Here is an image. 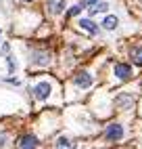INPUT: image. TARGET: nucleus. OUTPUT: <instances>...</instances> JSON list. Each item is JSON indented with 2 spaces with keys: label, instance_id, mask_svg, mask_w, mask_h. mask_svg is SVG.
<instances>
[{
  "label": "nucleus",
  "instance_id": "4",
  "mask_svg": "<svg viewBox=\"0 0 142 149\" xmlns=\"http://www.w3.org/2000/svg\"><path fill=\"white\" fill-rule=\"evenodd\" d=\"M79 27H82L84 32H88L90 36H96V34H98V25L92 21V17H84V19H79Z\"/></svg>",
  "mask_w": 142,
  "mask_h": 149
},
{
  "label": "nucleus",
  "instance_id": "3",
  "mask_svg": "<svg viewBox=\"0 0 142 149\" xmlns=\"http://www.w3.org/2000/svg\"><path fill=\"white\" fill-rule=\"evenodd\" d=\"M38 147V139L34 134H23L17 141V149H36Z\"/></svg>",
  "mask_w": 142,
  "mask_h": 149
},
{
  "label": "nucleus",
  "instance_id": "7",
  "mask_svg": "<svg viewBox=\"0 0 142 149\" xmlns=\"http://www.w3.org/2000/svg\"><path fill=\"white\" fill-rule=\"evenodd\" d=\"M103 29H107V32H113V29H117V25H119V17H115V15H105V19H103Z\"/></svg>",
  "mask_w": 142,
  "mask_h": 149
},
{
  "label": "nucleus",
  "instance_id": "15",
  "mask_svg": "<svg viewBox=\"0 0 142 149\" xmlns=\"http://www.w3.org/2000/svg\"><path fill=\"white\" fill-rule=\"evenodd\" d=\"M98 2V0H79V4H82V8H92L94 4Z\"/></svg>",
  "mask_w": 142,
  "mask_h": 149
},
{
  "label": "nucleus",
  "instance_id": "13",
  "mask_svg": "<svg viewBox=\"0 0 142 149\" xmlns=\"http://www.w3.org/2000/svg\"><path fill=\"white\" fill-rule=\"evenodd\" d=\"M34 63H36V65H46V63H48V55H46V53H36Z\"/></svg>",
  "mask_w": 142,
  "mask_h": 149
},
{
  "label": "nucleus",
  "instance_id": "18",
  "mask_svg": "<svg viewBox=\"0 0 142 149\" xmlns=\"http://www.w3.org/2000/svg\"><path fill=\"white\" fill-rule=\"evenodd\" d=\"M0 38H2V32H0Z\"/></svg>",
  "mask_w": 142,
  "mask_h": 149
},
{
  "label": "nucleus",
  "instance_id": "17",
  "mask_svg": "<svg viewBox=\"0 0 142 149\" xmlns=\"http://www.w3.org/2000/svg\"><path fill=\"white\" fill-rule=\"evenodd\" d=\"M21 2H34V0H21Z\"/></svg>",
  "mask_w": 142,
  "mask_h": 149
},
{
  "label": "nucleus",
  "instance_id": "8",
  "mask_svg": "<svg viewBox=\"0 0 142 149\" xmlns=\"http://www.w3.org/2000/svg\"><path fill=\"white\" fill-rule=\"evenodd\" d=\"M92 80H94V78L90 76V72H79V74L75 76L73 82H75L77 86H82V88H88L90 84H92Z\"/></svg>",
  "mask_w": 142,
  "mask_h": 149
},
{
  "label": "nucleus",
  "instance_id": "1",
  "mask_svg": "<svg viewBox=\"0 0 142 149\" xmlns=\"http://www.w3.org/2000/svg\"><path fill=\"white\" fill-rule=\"evenodd\" d=\"M105 139L107 141H119V139H123V126L117 124V122L109 124L107 130H105Z\"/></svg>",
  "mask_w": 142,
  "mask_h": 149
},
{
  "label": "nucleus",
  "instance_id": "12",
  "mask_svg": "<svg viewBox=\"0 0 142 149\" xmlns=\"http://www.w3.org/2000/svg\"><path fill=\"white\" fill-rule=\"evenodd\" d=\"M107 8H109L107 2H96L92 8H88V11H90V17H94V15H100V13H107Z\"/></svg>",
  "mask_w": 142,
  "mask_h": 149
},
{
  "label": "nucleus",
  "instance_id": "6",
  "mask_svg": "<svg viewBox=\"0 0 142 149\" xmlns=\"http://www.w3.org/2000/svg\"><path fill=\"white\" fill-rule=\"evenodd\" d=\"M46 6L50 15H61L65 11V0H46Z\"/></svg>",
  "mask_w": 142,
  "mask_h": 149
},
{
  "label": "nucleus",
  "instance_id": "2",
  "mask_svg": "<svg viewBox=\"0 0 142 149\" xmlns=\"http://www.w3.org/2000/svg\"><path fill=\"white\" fill-rule=\"evenodd\" d=\"M32 91H34V97L38 99V101H44V99L50 95V91H52V86H50L48 82H40V84H36L32 88Z\"/></svg>",
  "mask_w": 142,
  "mask_h": 149
},
{
  "label": "nucleus",
  "instance_id": "10",
  "mask_svg": "<svg viewBox=\"0 0 142 149\" xmlns=\"http://www.w3.org/2000/svg\"><path fill=\"white\" fill-rule=\"evenodd\" d=\"M117 105L128 109V107L134 105V97H132V95H119V97H117Z\"/></svg>",
  "mask_w": 142,
  "mask_h": 149
},
{
  "label": "nucleus",
  "instance_id": "16",
  "mask_svg": "<svg viewBox=\"0 0 142 149\" xmlns=\"http://www.w3.org/2000/svg\"><path fill=\"white\" fill-rule=\"evenodd\" d=\"M4 141H6V134L0 130V147H4Z\"/></svg>",
  "mask_w": 142,
  "mask_h": 149
},
{
  "label": "nucleus",
  "instance_id": "5",
  "mask_svg": "<svg viewBox=\"0 0 142 149\" xmlns=\"http://www.w3.org/2000/svg\"><path fill=\"white\" fill-rule=\"evenodd\" d=\"M115 76L119 80H130L132 78V67L128 63H115Z\"/></svg>",
  "mask_w": 142,
  "mask_h": 149
},
{
  "label": "nucleus",
  "instance_id": "19",
  "mask_svg": "<svg viewBox=\"0 0 142 149\" xmlns=\"http://www.w3.org/2000/svg\"><path fill=\"white\" fill-rule=\"evenodd\" d=\"M140 88H142V84H140Z\"/></svg>",
  "mask_w": 142,
  "mask_h": 149
},
{
  "label": "nucleus",
  "instance_id": "9",
  "mask_svg": "<svg viewBox=\"0 0 142 149\" xmlns=\"http://www.w3.org/2000/svg\"><path fill=\"white\" fill-rule=\"evenodd\" d=\"M130 57H132V61H134L138 67H142V46H134L130 51Z\"/></svg>",
  "mask_w": 142,
  "mask_h": 149
},
{
  "label": "nucleus",
  "instance_id": "11",
  "mask_svg": "<svg viewBox=\"0 0 142 149\" xmlns=\"http://www.w3.org/2000/svg\"><path fill=\"white\" fill-rule=\"evenodd\" d=\"M54 149H75V145H73V141H69L67 136H61V139H57Z\"/></svg>",
  "mask_w": 142,
  "mask_h": 149
},
{
  "label": "nucleus",
  "instance_id": "14",
  "mask_svg": "<svg viewBox=\"0 0 142 149\" xmlns=\"http://www.w3.org/2000/svg\"><path fill=\"white\" fill-rule=\"evenodd\" d=\"M79 13H82V4H75V6H71L69 11H67V17H69V19H73V17H77Z\"/></svg>",
  "mask_w": 142,
  "mask_h": 149
}]
</instances>
